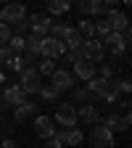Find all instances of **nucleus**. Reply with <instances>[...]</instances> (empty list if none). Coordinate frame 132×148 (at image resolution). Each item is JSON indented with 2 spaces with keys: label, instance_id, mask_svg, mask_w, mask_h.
<instances>
[{
  "label": "nucleus",
  "instance_id": "58836bf2",
  "mask_svg": "<svg viewBox=\"0 0 132 148\" xmlns=\"http://www.w3.org/2000/svg\"><path fill=\"white\" fill-rule=\"evenodd\" d=\"M0 3H11V0H0Z\"/></svg>",
  "mask_w": 132,
  "mask_h": 148
},
{
  "label": "nucleus",
  "instance_id": "dca6fc26",
  "mask_svg": "<svg viewBox=\"0 0 132 148\" xmlns=\"http://www.w3.org/2000/svg\"><path fill=\"white\" fill-rule=\"evenodd\" d=\"M3 98L8 101V106H21V103L27 101V92L21 90V85H11V87H5Z\"/></svg>",
  "mask_w": 132,
  "mask_h": 148
},
{
  "label": "nucleus",
  "instance_id": "a19ab883",
  "mask_svg": "<svg viewBox=\"0 0 132 148\" xmlns=\"http://www.w3.org/2000/svg\"><path fill=\"white\" fill-rule=\"evenodd\" d=\"M69 3H71V0H69Z\"/></svg>",
  "mask_w": 132,
  "mask_h": 148
},
{
  "label": "nucleus",
  "instance_id": "bb28decb",
  "mask_svg": "<svg viewBox=\"0 0 132 148\" xmlns=\"http://www.w3.org/2000/svg\"><path fill=\"white\" fill-rule=\"evenodd\" d=\"M108 32H114V29H111V24H108V18H103V21H95V34L101 37V40H103Z\"/></svg>",
  "mask_w": 132,
  "mask_h": 148
},
{
  "label": "nucleus",
  "instance_id": "f704fd0d",
  "mask_svg": "<svg viewBox=\"0 0 132 148\" xmlns=\"http://www.w3.org/2000/svg\"><path fill=\"white\" fill-rule=\"evenodd\" d=\"M119 108H122V111H129V98H122V101H119Z\"/></svg>",
  "mask_w": 132,
  "mask_h": 148
},
{
  "label": "nucleus",
  "instance_id": "f257e3e1",
  "mask_svg": "<svg viewBox=\"0 0 132 148\" xmlns=\"http://www.w3.org/2000/svg\"><path fill=\"white\" fill-rule=\"evenodd\" d=\"M90 85H87V90L92 92L95 98H101V101H106V103H116L119 101V82L116 79H103V77H92V79H87Z\"/></svg>",
  "mask_w": 132,
  "mask_h": 148
},
{
  "label": "nucleus",
  "instance_id": "c9c22d12",
  "mask_svg": "<svg viewBox=\"0 0 132 148\" xmlns=\"http://www.w3.org/2000/svg\"><path fill=\"white\" fill-rule=\"evenodd\" d=\"M0 148H16V143H13V140H3V145H0Z\"/></svg>",
  "mask_w": 132,
  "mask_h": 148
},
{
  "label": "nucleus",
  "instance_id": "4c0bfd02",
  "mask_svg": "<svg viewBox=\"0 0 132 148\" xmlns=\"http://www.w3.org/2000/svg\"><path fill=\"white\" fill-rule=\"evenodd\" d=\"M5 108H11V106H8V101H5V98H0V111H5Z\"/></svg>",
  "mask_w": 132,
  "mask_h": 148
},
{
  "label": "nucleus",
  "instance_id": "2f4dec72",
  "mask_svg": "<svg viewBox=\"0 0 132 148\" xmlns=\"http://www.w3.org/2000/svg\"><path fill=\"white\" fill-rule=\"evenodd\" d=\"M16 34H18V37L29 34V21H27V18H24V21H18V24H16Z\"/></svg>",
  "mask_w": 132,
  "mask_h": 148
},
{
  "label": "nucleus",
  "instance_id": "6ab92c4d",
  "mask_svg": "<svg viewBox=\"0 0 132 148\" xmlns=\"http://www.w3.org/2000/svg\"><path fill=\"white\" fill-rule=\"evenodd\" d=\"M37 114V103H32L29 98L21 103V106H16V111H13V119L16 122H27L29 116H34Z\"/></svg>",
  "mask_w": 132,
  "mask_h": 148
},
{
  "label": "nucleus",
  "instance_id": "4468645a",
  "mask_svg": "<svg viewBox=\"0 0 132 148\" xmlns=\"http://www.w3.org/2000/svg\"><path fill=\"white\" fill-rule=\"evenodd\" d=\"M95 64L87 61V58H79V61H74V77H79V79H92L95 77Z\"/></svg>",
  "mask_w": 132,
  "mask_h": 148
},
{
  "label": "nucleus",
  "instance_id": "aec40b11",
  "mask_svg": "<svg viewBox=\"0 0 132 148\" xmlns=\"http://www.w3.org/2000/svg\"><path fill=\"white\" fill-rule=\"evenodd\" d=\"M82 34L77 32V29H71L69 34H66V40H64V48L69 50V53H77V50H82Z\"/></svg>",
  "mask_w": 132,
  "mask_h": 148
},
{
  "label": "nucleus",
  "instance_id": "c85d7f7f",
  "mask_svg": "<svg viewBox=\"0 0 132 148\" xmlns=\"http://www.w3.org/2000/svg\"><path fill=\"white\" fill-rule=\"evenodd\" d=\"M37 71H40V74H48V77H50V74L55 71V66H53V58H45V61L40 64V69H37Z\"/></svg>",
  "mask_w": 132,
  "mask_h": 148
},
{
  "label": "nucleus",
  "instance_id": "a211bd4d",
  "mask_svg": "<svg viewBox=\"0 0 132 148\" xmlns=\"http://www.w3.org/2000/svg\"><path fill=\"white\" fill-rule=\"evenodd\" d=\"M34 132L40 135V138H53V132H55V127H53V119L50 116H37L34 119Z\"/></svg>",
  "mask_w": 132,
  "mask_h": 148
},
{
  "label": "nucleus",
  "instance_id": "9d476101",
  "mask_svg": "<svg viewBox=\"0 0 132 148\" xmlns=\"http://www.w3.org/2000/svg\"><path fill=\"white\" fill-rule=\"evenodd\" d=\"M50 85L58 92H64V90H71L74 87V77H71V71H66V69H55L50 74Z\"/></svg>",
  "mask_w": 132,
  "mask_h": 148
},
{
  "label": "nucleus",
  "instance_id": "ddd939ff",
  "mask_svg": "<svg viewBox=\"0 0 132 148\" xmlns=\"http://www.w3.org/2000/svg\"><path fill=\"white\" fill-rule=\"evenodd\" d=\"M79 11L85 16H103V13H108L103 0H79Z\"/></svg>",
  "mask_w": 132,
  "mask_h": 148
},
{
  "label": "nucleus",
  "instance_id": "f3484780",
  "mask_svg": "<svg viewBox=\"0 0 132 148\" xmlns=\"http://www.w3.org/2000/svg\"><path fill=\"white\" fill-rule=\"evenodd\" d=\"M108 24H111V29L114 32H122V29H127L129 24H127V13L124 11H116V8H108Z\"/></svg>",
  "mask_w": 132,
  "mask_h": 148
},
{
  "label": "nucleus",
  "instance_id": "f8f14e48",
  "mask_svg": "<svg viewBox=\"0 0 132 148\" xmlns=\"http://www.w3.org/2000/svg\"><path fill=\"white\" fill-rule=\"evenodd\" d=\"M77 122L82 124H98L101 122V111L95 108V103H85L77 108Z\"/></svg>",
  "mask_w": 132,
  "mask_h": 148
},
{
  "label": "nucleus",
  "instance_id": "423d86ee",
  "mask_svg": "<svg viewBox=\"0 0 132 148\" xmlns=\"http://www.w3.org/2000/svg\"><path fill=\"white\" fill-rule=\"evenodd\" d=\"M55 122H58L64 130H71L74 124H77V108H74V103H61L58 108H55Z\"/></svg>",
  "mask_w": 132,
  "mask_h": 148
},
{
  "label": "nucleus",
  "instance_id": "b1692460",
  "mask_svg": "<svg viewBox=\"0 0 132 148\" xmlns=\"http://www.w3.org/2000/svg\"><path fill=\"white\" fill-rule=\"evenodd\" d=\"M77 32L82 34V40H90V37H95V21H79Z\"/></svg>",
  "mask_w": 132,
  "mask_h": 148
},
{
  "label": "nucleus",
  "instance_id": "2eb2a0df",
  "mask_svg": "<svg viewBox=\"0 0 132 148\" xmlns=\"http://www.w3.org/2000/svg\"><path fill=\"white\" fill-rule=\"evenodd\" d=\"M8 66H11V71H16V74H21L24 69H29L32 66V53H13L11 56V61H8Z\"/></svg>",
  "mask_w": 132,
  "mask_h": 148
},
{
  "label": "nucleus",
  "instance_id": "473e14b6",
  "mask_svg": "<svg viewBox=\"0 0 132 148\" xmlns=\"http://www.w3.org/2000/svg\"><path fill=\"white\" fill-rule=\"evenodd\" d=\"M129 90H132V82H129V79H119V92H124V95H127Z\"/></svg>",
  "mask_w": 132,
  "mask_h": 148
},
{
  "label": "nucleus",
  "instance_id": "1a4fd4ad",
  "mask_svg": "<svg viewBox=\"0 0 132 148\" xmlns=\"http://www.w3.org/2000/svg\"><path fill=\"white\" fill-rule=\"evenodd\" d=\"M27 21H29V32H32V34H40V37H45V34L50 32V24H53L45 13H32Z\"/></svg>",
  "mask_w": 132,
  "mask_h": 148
},
{
  "label": "nucleus",
  "instance_id": "9b49d317",
  "mask_svg": "<svg viewBox=\"0 0 132 148\" xmlns=\"http://www.w3.org/2000/svg\"><path fill=\"white\" fill-rule=\"evenodd\" d=\"M53 138H58L64 145H79V143L85 140V135L79 132L77 127H71V130H64V127H58V130L53 132Z\"/></svg>",
  "mask_w": 132,
  "mask_h": 148
},
{
  "label": "nucleus",
  "instance_id": "393cba45",
  "mask_svg": "<svg viewBox=\"0 0 132 148\" xmlns=\"http://www.w3.org/2000/svg\"><path fill=\"white\" fill-rule=\"evenodd\" d=\"M8 50H11V53H24V37L11 34V40H8Z\"/></svg>",
  "mask_w": 132,
  "mask_h": 148
},
{
  "label": "nucleus",
  "instance_id": "cd10ccee",
  "mask_svg": "<svg viewBox=\"0 0 132 148\" xmlns=\"http://www.w3.org/2000/svg\"><path fill=\"white\" fill-rule=\"evenodd\" d=\"M8 40H11V27L0 21V45H8Z\"/></svg>",
  "mask_w": 132,
  "mask_h": 148
},
{
  "label": "nucleus",
  "instance_id": "e433bc0d",
  "mask_svg": "<svg viewBox=\"0 0 132 148\" xmlns=\"http://www.w3.org/2000/svg\"><path fill=\"white\" fill-rule=\"evenodd\" d=\"M103 3H106V8H116V3H119V0H103Z\"/></svg>",
  "mask_w": 132,
  "mask_h": 148
},
{
  "label": "nucleus",
  "instance_id": "0eeeda50",
  "mask_svg": "<svg viewBox=\"0 0 132 148\" xmlns=\"http://www.w3.org/2000/svg\"><path fill=\"white\" fill-rule=\"evenodd\" d=\"M66 53V48H64V42L61 40H55V37H50V34H45L42 37V48H40V56H45V58H61V56Z\"/></svg>",
  "mask_w": 132,
  "mask_h": 148
},
{
  "label": "nucleus",
  "instance_id": "f03ea898",
  "mask_svg": "<svg viewBox=\"0 0 132 148\" xmlns=\"http://www.w3.org/2000/svg\"><path fill=\"white\" fill-rule=\"evenodd\" d=\"M101 42H103V50H108L111 56H114V58L124 56V53H127V45H129V42L124 40V37H122L119 32H108V34L103 37Z\"/></svg>",
  "mask_w": 132,
  "mask_h": 148
},
{
  "label": "nucleus",
  "instance_id": "c756f323",
  "mask_svg": "<svg viewBox=\"0 0 132 148\" xmlns=\"http://www.w3.org/2000/svg\"><path fill=\"white\" fill-rule=\"evenodd\" d=\"M11 50H8V45H0V66H8V61H11Z\"/></svg>",
  "mask_w": 132,
  "mask_h": 148
},
{
  "label": "nucleus",
  "instance_id": "a878e982",
  "mask_svg": "<svg viewBox=\"0 0 132 148\" xmlns=\"http://www.w3.org/2000/svg\"><path fill=\"white\" fill-rule=\"evenodd\" d=\"M40 95H42V101H55V98L61 95V92L55 90L53 85H42V87H40Z\"/></svg>",
  "mask_w": 132,
  "mask_h": 148
},
{
  "label": "nucleus",
  "instance_id": "39448f33",
  "mask_svg": "<svg viewBox=\"0 0 132 148\" xmlns=\"http://www.w3.org/2000/svg\"><path fill=\"white\" fill-rule=\"evenodd\" d=\"M40 77H42V74L37 71V69H32V66L21 71V82H18V85H21V90L27 92V95H34V92H40V87H42Z\"/></svg>",
  "mask_w": 132,
  "mask_h": 148
},
{
  "label": "nucleus",
  "instance_id": "6e6552de",
  "mask_svg": "<svg viewBox=\"0 0 132 148\" xmlns=\"http://www.w3.org/2000/svg\"><path fill=\"white\" fill-rule=\"evenodd\" d=\"M0 18H3V21L8 24H18V21H24L27 18V8L21 5V3H5V8L0 11Z\"/></svg>",
  "mask_w": 132,
  "mask_h": 148
},
{
  "label": "nucleus",
  "instance_id": "7c9ffc66",
  "mask_svg": "<svg viewBox=\"0 0 132 148\" xmlns=\"http://www.w3.org/2000/svg\"><path fill=\"white\" fill-rule=\"evenodd\" d=\"M98 66H101V77L103 79H116V74H114L111 66H106V64H98Z\"/></svg>",
  "mask_w": 132,
  "mask_h": 148
},
{
  "label": "nucleus",
  "instance_id": "4be33fe9",
  "mask_svg": "<svg viewBox=\"0 0 132 148\" xmlns=\"http://www.w3.org/2000/svg\"><path fill=\"white\" fill-rule=\"evenodd\" d=\"M71 29H74V27H69V24H50V32H48V34L64 42V40H66V34H69Z\"/></svg>",
  "mask_w": 132,
  "mask_h": 148
},
{
  "label": "nucleus",
  "instance_id": "5701e85b",
  "mask_svg": "<svg viewBox=\"0 0 132 148\" xmlns=\"http://www.w3.org/2000/svg\"><path fill=\"white\" fill-rule=\"evenodd\" d=\"M74 101H79L85 106V103H92V101H95V95H92L87 87H74Z\"/></svg>",
  "mask_w": 132,
  "mask_h": 148
},
{
  "label": "nucleus",
  "instance_id": "20e7f679",
  "mask_svg": "<svg viewBox=\"0 0 132 148\" xmlns=\"http://www.w3.org/2000/svg\"><path fill=\"white\" fill-rule=\"evenodd\" d=\"M103 56H106V50H103V42L98 40V37H90V40L82 42V58H87V61H92L98 66L103 61Z\"/></svg>",
  "mask_w": 132,
  "mask_h": 148
},
{
  "label": "nucleus",
  "instance_id": "412c9836",
  "mask_svg": "<svg viewBox=\"0 0 132 148\" xmlns=\"http://www.w3.org/2000/svg\"><path fill=\"white\" fill-rule=\"evenodd\" d=\"M69 0H48V13H53V16H61V13H66L69 11Z\"/></svg>",
  "mask_w": 132,
  "mask_h": 148
},
{
  "label": "nucleus",
  "instance_id": "7ed1b4c3",
  "mask_svg": "<svg viewBox=\"0 0 132 148\" xmlns=\"http://www.w3.org/2000/svg\"><path fill=\"white\" fill-rule=\"evenodd\" d=\"M90 143H92V148H114V132L106 130L103 124H92Z\"/></svg>",
  "mask_w": 132,
  "mask_h": 148
},
{
  "label": "nucleus",
  "instance_id": "72a5a7b5",
  "mask_svg": "<svg viewBox=\"0 0 132 148\" xmlns=\"http://www.w3.org/2000/svg\"><path fill=\"white\" fill-rule=\"evenodd\" d=\"M64 143L58 140V138H48V143H45V148H61Z\"/></svg>",
  "mask_w": 132,
  "mask_h": 148
},
{
  "label": "nucleus",
  "instance_id": "ea45409f",
  "mask_svg": "<svg viewBox=\"0 0 132 148\" xmlns=\"http://www.w3.org/2000/svg\"><path fill=\"white\" fill-rule=\"evenodd\" d=\"M122 3H132V0H122Z\"/></svg>",
  "mask_w": 132,
  "mask_h": 148
}]
</instances>
